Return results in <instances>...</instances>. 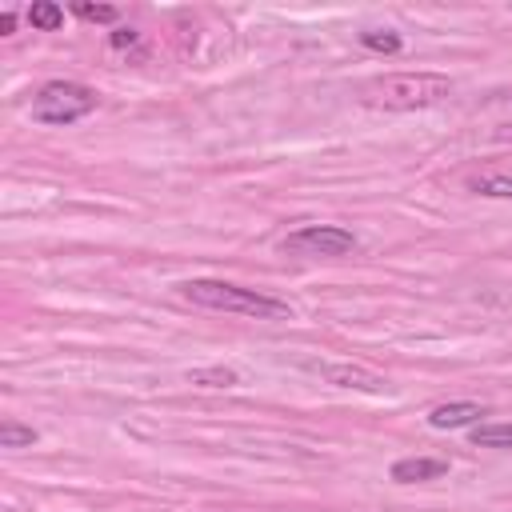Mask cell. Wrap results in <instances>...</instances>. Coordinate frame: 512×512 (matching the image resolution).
I'll list each match as a JSON object with an SVG mask.
<instances>
[{
    "label": "cell",
    "instance_id": "obj_1",
    "mask_svg": "<svg viewBox=\"0 0 512 512\" xmlns=\"http://www.w3.org/2000/svg\"><path fill=\"white\" fill-rule=\"evenodd\" d=\"M180 296L192 300L196 308H212V312H236V316H256V320H288L292 308L276 296H264L256 288H240L228 280H184Z\"/></svg>",
    "mask_w": 512,
    "mask_h": 512
},
{
    "label": "cell",
    "instance_id": "obj_2",
    "mask_svg": "<svg viewBox=\"0 0 512 512\" xmlns=\"http://www.w3.org/2000/svg\"><path fill=\"white\" fill-rule=\"evenodd\" d=\"M452 92L448 76L436 72H408V76H384L368 84V104L388 108V112H412V108H428L440 104Z\"/></svg>",
    "mask_w": 512,
    "mask_h": 512
},
{
    "label": "cell",
    "instance_id": "obj_3",
    "mask_svg": "<svg viewBox=\"0 0 512 512\" xmlns=\"http://www.w3.org/2000/svg\"><path fill=\"white\" fill-rule=\"evenodd\" d=\"M96 108V92L76 80H48L32 96V116L40 124H72Z\"/></svg>",
    "mask_w": 512,
    "mask_h": 512
},
{
    "label": "cell",
    "instance_id": "obj_4",
    "mask_svg": "<svg viewBox=\"0 0 512 512\" xmlns=\"http://www.w3.org/2000/svg\"><path fill=\"white\" fill-rule=\"evenodd\" d=\"M280 248L292 256H348L356 248V232L340 224H300L280 240Z\"/></svg>",
    "mask_w": 512,
    "mask_h": 512
},
{
    "label": "cell",
    "instance_id": "obj_5",
    "mask_svg": "<svg viewBox=\"0 0 512 512\" xmlns=\"http://www.w3.org/2000/svg\"><path fill=\"white\" fill-rule=\"evenodd\" d=\"M484 408L472 404V400H448V404H436L428 412V424L432 428H468V424H480Z\"/></svg>",
    "mask_w": 512,
    "mask_h": 512
},
{
    "label": "cell",
    "instance_id": "obj_6",
    "mask_svg": "<svg viewBox=\"0 0 512 512\" xmlns=\"http://www.w3.org/2000/svg\"><path fill=\"white\" fill-rule=\"evenodd\" d=\"M444 472H448V460H432V456H404L392 464L396 484H420V480H436Z\"/></svg>",
    "mask_w": 512,
    "mask_h": 512
},
{
    "label": "cell",
    "instance_id": "obj_7",
    "mask_svg": "<svg viewBox=\"0 0 512 512\" xmlns=\"http://www.w3.org/2000/svg\"><path fill=\"white\" fill-rule=\"evenodd\" d=\"M324 376H328L332 384H340V388H360V392H380V388H384V376L364 372V368H344V364H332V368H324Z\"/></svg>",
    "mask_w": 512,
    "mask_h": 512
},
{
    "label": "cell",
    "instance_id": "obj_8",
    "mask_svg": "<svg viewBox=\"0 0 512 512\" xmlns=\"http://www.w3.org/2000/svg\"><path fill=\"white\" fill-rule=\"evenodd\" d=\"M472 444H476V448H512V420L476 424V428H472Z\"/></svg>",
    "mask_w": 512,
    "mask_h": 512
},
{
    "label": "cell",
    "instance_id": "obj_9",
    "mask_svg": "<svg viewBox=\"0 0 512 512\" xmlns=\"http://www.w3.org/2000/svg\"><path fill=\"white\" fill-rule=\"evenodd\" d=\"M28 24L40 28V32H56V28L64 24V8L52 4V0H36V4L28 8Z\"/></svg>",
    "mask_w": 512,
    "mask_h": 512
},
{
    "label": "cell",
    "instance_id": "obj_10",
    "mask_svg": "<svg viewBox=\"0 0 512 512\" xmlns=\"http://www.w3.org/2000/svg\"><path fill=\"white\" fill-rule=\"evenodd\" d=\"M360 44L372 48V52H388V56L404 48L400 32H392V28H368V32H360Z\"/></svg>",
    "mask_w": 512,
    "mask_h": 512
},
{
    "label": "cell",
    "instance_id": "obj_11",
    "mask_svg": "<svg viewBox=\"0 0 512 512\" xmlns=\"http://www.w3.org/2000/svg\"><path fill=\"white\" fill-rule=\"evenodd\" d=\"M468 188H472V192H480V196L512 200V176H504V172H492V176H476Z\"/></svg>",
    "mask_w": 512,
    "mask_h": 512
},
{
    "label": "cell",
    "instance_id": "obj_12",
    "mask_svg": "<svg viewBox=\"0 0 512 512\" xmlns=\"http://www.w3.org/2000/svg\"><path fill=\"white\" fill-rule=\"evenodd\" d=\"M32 444H36V428L16 424V420L0 424V448H32Z\"/></svg>",
    "mask_w": 512,
    "mask_h": 512
},
{
    "label": "cell",
    "instance_id": "obj_13",
    "mask_svg": "<svg viewBox=\"0 0 512 512\" xmlns=\"http://www.w3.org/2000/svg\"><path fill=\"white\" fill-rule=\"evenodd\" d=\"M188 380L200 384V388H232L236 384V372L232 368H192Z\"/></svg>",
    "mask_w": 512,
    "mask_h": 512
},
{
    "label": "cell",
    "instance_id": "obj_14",
    "mask_svg": "<svg viewBox=\"0 0 512 512\" xmlns=\"http://www.w3.org/2000/svg\"><path fill=\"white\" fill-rule=\"evenodd\" d=\"M76 16L96 20V24H112L120 16V8H112V4H76Z\"/></svg>",
    "mask_w": 512,
    "mask_h": 512
},
{
    "label": "cell",
    "instance_id": "obj_15",
    "mask_svg": "<svg viewBox=\"0 0 512 512\" xmlns=\"http://www.w3.org/2000/svg\"><path fill=\"white\" fill-rule=\"evenodd\" d=\"M108 40H112V48H136L140 44V32L136 28H116Z\"/></svg>",
    "mask_w": 512,
    "mask_h": 512
},
{
    "label": "cell",
    "instance_id": "obj_16",
    "mask_svg": "<svg viewBox=\"0 0 512 512\" xmlns=\"http://www.w3.org/2000/svg\"><path fill=\"white\" fill-rule=\"evenodd\" d=\"M12 28H16V16L12 12H0V36H12Z\"/></svg>",
    "mask_w": 512,
    "mask_h": 512
}]
</instances>
